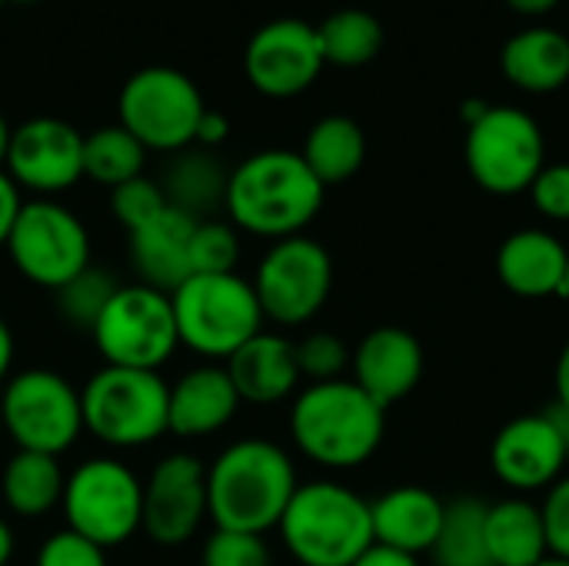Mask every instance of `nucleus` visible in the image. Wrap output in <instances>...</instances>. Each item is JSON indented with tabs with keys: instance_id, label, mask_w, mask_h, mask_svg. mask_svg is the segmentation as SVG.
Returning a JSON list of instances; mask_svg holds the SVG:
<instances>
[{
	"instance_id": "nucleus-1",
	"label": "nucleus",
	"mask_w": 569,
	"mask_h": 566,
	"mask_svg": "<svg viewBox=\"0 0 569 566\" xmlns=\"http://www.w3.org/2000/svg\"><path fill=\"white\" fill-rule=\"evenodd\" d=\"M327 187L293 150H260L230 170L223 210L243 234L287 240L303 234L320 214Z\"/></svg>"
},
{
	"instance_id": "nucleus-2",
	"label": "nucleus",
	"mask_w": 569,
	"mask_h": 566,
	"mask_svg": "<svg viewBox=\"0 0 569 566\" xmlns=\"http://www.w3.org/2000/svg\"><path fill=\"white\" fill-rule=\"evenodd\" d=\"M300 487L290 454L270 440H237L207 467V517L217 530H277Z\"/></svg>"
},
{
	"instance_id": "nucleus-3",
	"label": "nucleus",
	"mask_w": 569,
	"mask_h": 566,
	"mask_svg": "<svg viewBox=\"0 0 569 566\" xmlns=\"http://www.w3.org/2000/svg\"><path fill=\"white\" fill-rule=\"evenodd\" d=\"M290 437L297 450L327 467H363L387 437V410L353 380L307 384L290 407Z\"/></svg>"
},
{
	"instance_id": "nucleus-4",
	"label": "nucleus",
	"mask_w": 569,
	"mask_h": 566,
	"mask_svg": "<svg viewBox=\"0 0 569 566\" xmlns=\"http://www.w3.org/2000/svg\"><path fill=\"white\" fill-rule=\"evenodd\" d=\"M277 530L300 566H353L373 547L370 500L333 480L300 484Z\"/></svg>"
},
{
	"instance_id": "nucleus-5",
	"label": "nucleus",
	"mask_w": 569,
	"mask_h": 566,
	"mask_svg": "<svg viewBox=\"0 0 569 566\" xmlns=\"http://www.w3.org/2000/svg\"><path fill=\"white\" fill-rule=\"evenodd\" d=\"M170 307L180 344L210 364H227L267 324L253 284L240 274H190L170 294Z\"/></svg>"
},
{
	"instance_id": "nucleus-6",
	"label": "nucleus",
	"mask_w": 569,
	"mask_h": 566,
	"mask_svg": "<svg viewBox=\"0 0 569 566\" xmlns=\"http://www.w3.org/2000/svg\"><path fill=\"white\" fill-rule=\"evenodd\" d=\"M170 387L153 370L103 367L80 390L83 430L107 447L133 450L167 434Z\"/></svg>"
},
{
	"instance_id": "nucleus-7",
	"label": "nucleus",
	"mask_w": 569,
	"mask_h": 566,
	"mask_svg": "<svg viewBox=\"0 0 569 566\" xmlns=\"http://www.w3.org/2000/svg\"><path fill=\"white\" fill-rule=\"evenodd\" d=\"M463 160L473 183L493 197L527 193L547 167V137L540 123L510 103H490L467 127Z\"/></svg>"
},
{
	"instance_id": "nucleus-8",
	"label": "nucleus",
	"mask_w": 569,
	"mask_h": 566,
	"mask_svg": "<svg viewBox=\"0 0 569 566\" xmlns=\"http://www.w3.org/2000/svg\"><path fill=\"white\" fill-rule=\"evenodd\" d=\"M207 103L197 83L177 67H140L127 77L117 97V123L147 150L180 153L193 147L197 123Z\"/></svg>"
},
{
	"instance_id": "nucleus-9",
	"label": "nucleus",
	"mask_w": 569,
	"mask_h": 566,
	"mask_svg": "<svg viewBox=\"0 0 569 566\" xmlns=\"http://www.w3.org/2000/svg\"><path fill=\"white\" fill-rule=\"evenodd\" d=\"M90 337L107 367L160 374V367L180 347L170 294L153 290L147 284L117 287V294L97 317Z\"/></svg>"
},
{
	"instance_id": "nucleus-10",
	"label": "nucleus",
	"mask_w": 569,
	"mask_h": 566,
	"mask_svg": "<svg viewBox=\"0 0 569 566\" xmlns=\"http://www.w3.org/2000/svg\"><path fill=\"white\" fill-rule=\"evenodd\" d=\"M67 530L110 550L127 544L143 520V480L113 457L83 460L67 474L60 497Z\"/></svg>"
},
{
	"instance_id": "nucleus-11",
	"label": "nucleus",
	"mask_w": 569,
	"mask_h": 566,
	"mask_svg": "<svg viewBox=\"0 0 569 566\" xmlns=\"http://www.w3.org/2000/svg\"><path fill=\"white\" fill-rule=\"evenodd\" d=\"M0 420L20 450L60 457L83 434L80 390L57 370H20L3 384Z\"/></svg>"
},
{
	"instance_id": "nucleus-12",
	"label": "nucleus",
	"mask_w": 569,
	"mask_h": 566,
	"mask_svg": "<svg viewBox=\"0 0 569 566\" xmlns=\"http://www.w3.org/2000/svg\"><path fill=\"white\" fill-rule=\"evenodd\" d=\"M7 254L23 280L43 290H60L90 267V234L70 207L50 197H33L23 200L10 227Z\"/></svg>"
},
{
	"instance_id": "nucleus-13",
	"label": "nucleus",
	"mask_w": 569,
	"mask_h": 566,
	"mask_svg": "<svg viewBox=\"0 0 569 566\" xmlns=\"http://www.w3.org/2000/svg\"><path fill=\"white\" fill-rule=\"evenodd\" d=\"M250 284L263 320L277 327H300L327 307L333 290V260L323 244L297 234L277 240L260 257Z\"/></svg>"
},
{
	"instance_id": "nucleus-14",
	"label": "nucleus",
	"mask_w": 569,
	"mask_h": 566,
	"mask_svg": "<svg viewBox=\"0 0 569 566\" xmlns=\"http://www.w3.org/2000/svg\"><path fill=\"white\" fill-rule=\"evenodd\" d=\"M569 460V417L553 407L503 424L490 444V467L513 494L550 490Z\"/></svg>"
},
{
	"instance_id": "nucleus-15",
	"label": "nucleus",
	"mask_w": 569,
	"mask_h": 566,
	"mask_svg": "<svg viewBox=\"0 0 569 566\" xmlns=\"http://www.w3.org/2000/svg\"><path fill=\"white\" fill-rule=\"evenodd\" d=\"M327 60L320 50L317 27L300 17H277L263 23L247 50H243V70L253 90L273 100H290L313 87V80L323 73Z\"/></svg>"
},
{
	"instance_id": "nucleus-16",
	"label": "nucleus",
	"mask_w": 569,
	"mask_h": 566,
	"mask_svg": "<svg viewBox=\"0 0 569 566\" xmlns=\"http://www.w3.org/2000/svg\"><path fill=\"white\" fill-rule=\"evenodd\" d=\"M7 177L37 197H57L83 177V133L60 117H30L10 133Z\"/></svg>"
},
{
	"instance_id": "nucleus-17",
	"label": "nucleus",
	"mask_w": 569,
	"mask_h": 566,
	"mask_svg": "<svg viewBox=\"0 0 569 566\" xmlns=\"http://www.w3.org/2000/svg\"><path fill=\"white\" fill-rule=\"evenodd\" d=\"M207 520V467L190 454L163 457L143 484L140 530L160 547L187 544Z\"/></svg>"
},
{
	"instance_id": "nucleus-18",
	"label": "nucleus",
	"mask_w": 569,
	"mask_h": 566,
	"mask_svg": "<svg viewBox=\"0 0 569 566\" xmlns=\"http://www.w3.org/2000/svg\"><path fill=\"white\" fill-rule=\"evenodd\" d=\"M423 344L403 330V327H377L370 330L350 357V370H353V384L377 400L383 410H390L393 404H400L403 397H410L420 380H423Z\"/></svg>"
},
{
	"instance_id": "nucleus-19",
	"label": "nucleus",
	"mask_w": 569,
	"mask_h": 566,
	"mask_svg": "<svg viewBox=\"0 0 569 566\" xmlns=\"http://www.w3.org/2000/svg\"><path fill=\"white\" fill-rule=\"evenodd\" d=\"M569 247L540 227L513 230L500 250H497V277L500 284L523 297V300H543L560 297L567 280Z\"/></svg>"
},
{
	"instance_id": "nucleus-20",
	"label": "nucleus",
	"mask_w": 569,
	"mask_h": 566,
	"mask_svg": "<svg viewBox=\"0 0 569 566\" xmlns=\"http://www.w3.org/2000/svg\"><path fill=\"white\" fill-rule=\"evenodd\" d=\"M443 510L447 500H440L430 487H417V484L393 487L370 504L373 544L410 557H423L433 550L440 537Z\"/></svg>"
},
{
	"instance_id": "nucleus-21",
	"label": "nucleus",
	"mask_w": 569,
	"mask_h": 566,
	"mask_svg": "<svg viewBox=\"0 0 569 566\" xmlns=\"http://www.w3.org/2000/svg\"><path fill=\"white\" fill-rule=\"evenodd\" d=\"M227 377L240 404H253V407L283 404L300 387L293 340H287L283 334L260 330L227 360Z\"/></svg>"
},
{
	"instance_id": "nucleus-22",
	"label": "nucleus",
	"mask_w": 569,
	"mask_h": 566,
	"mask_svg": "<svg viewBox=\"0 0 569 566\" xmlns=\"http://www.w3.org/2000/svg\"><path fill=\"white\" fill-rule=\"evenodd\" d=\"M240 410V397L227 377V367L203 364L197 370H187L170 387L167 404V434L183 440H200L217 430H223Z\"/></svg>"
},
{
	"instance_id": "nucleus-23",
	"label": "nucleus",
	"mask_w": 569,
	"mask_h": 566,
	"mask_svg": "<svg viewBox=\"0 0 569 566\" xmlns=\"http://www.w3.org/2000/svg\"><path fill=\"white\" fill-rule=\"evenodd\" d=\"M197 220L167 203L150 224L130 234V264L140 284L173 294L190 277V237Z\"/></svg>"
},
{
	"instance_id": "nucleus-24",
	"label": "nucleus",
	"mask_w": 569,
	"mask_h": 566,
	"mask_svg": "<svg viewBox=\"0 0 569 566\" xmlns=\"http://www.w3.org/2000/svg\"><path fill=\"white\" fill-rule=\"evenodd\" d=\"M500 67L517 90L553 93L569 83V37L547 23L523 27L503 43Z\"/></svg>"
},
{
	"instance_id": "nucleus-25",
	"label": "nucleus",
	"mask_w": 569,
	"mask_h": 566,
	"mask_svg": "<svg viewBox=\"0 0 569 566\" xmlns=\"http://www.w3.org/2000/svg\"><path fill=\"white\" fill-rule=\"evenodd\" d=\"M487 550L493 566H537L550 557L540 507L523 497L487 504Z\"/></svg>"
},
{
	"instance_id": "nucleus-26",
	"label": "nucleus",
	"mask_w": 569,
	"mask_h": 566,
	"mask_svg": "<svg viewBox=\"0 0 569 566\" xmlns=\"http://www.w3.org/2000/svg\"><path fill=\"white\" fill-rule=\"evenodd\" d=\"M303 163L313 170V177L323 187L347 183L367 160V133L363 127L347 113L320 117L300 150Z\"/></svg>"
},
{
	"instance_id": "nucleus-27",
	"label": "nucleus",
	"mask_w": 569,
	"mask_h": 566,
	"mask_svg": "<svg viewBox=\"0 0 569 566\" xmlns=\"http://www.w3.org/2000/svg\"><path fill=\"white\" fill-rule=\"evenodd\" d=\"M227 180L230 170L203 147H187L173 153V163L163 177V197L170 207L190 214L193 220H203L227 200Z\"/></svg>"
},
{
	"instance_id": "nucleus-28",
	"label": "nucleus",
	"mask_w": 569,
	"mask_h": 566,
	"mask_svg": "<svg viewBox=\"0 0 569 566\" xmlns=\"http://www.w3.org/2000/svg\"><path fill=\"white\" fill-rule=\"evenodd\" d=\"M63 484H67V474L57 457L17 450L3 467L0 494L10 514L37 520V517H47L60 504Z\"/></svg>"
},
{
	"instance_id": "nucleus-29",
	"label": "nucleus",
	"mask_w": 569,
	"mask_h": 566,
	"mask_svg": "<svg viewBox=\"0 0 569 566\" xmlns=\"http://www.w3.org/2000/svg\"><path fill=\"white\" fill-rule=\"evenodd\" d=\"M433 566H493L487 550V500H447L440 537L430 550Z\"/></svg>"
},
{
	"instance_id": "nucleus-30",
	"label": "nucleus",
	"mask_w": 569,
	"mask_h": 566,
	"mask_svg": "<svg viewBox=\"0 0 569 566\" xmlns=\"http://www.w3.org/2000/svg\"><path fill=\"white\" fill-rule=\"evenodd\" d=\"M317 37H320L323 60L333 67H363L383 50V40H387L383 23L370 10H360V7L333 10L317 27Z\"/></svg>"
},
{
	"instance_id": "nucleus-31",
	"label": "nucleus",
	"mask_w": 569,
	"mask_h": 566,
	"mask_svg": "<svg viewBox=\"0 0 569 566\" xmlns=\"http://www.w3.org/2000/svg\"><path fill=\"white\" fill-rule=\"evenodd\" d=\"M143 163H147V147L120 123L97 127L93 133L83 137V177H90L100 187L113 190L140 177Z\"/></svg>"
},
{
	"instance_id": "nucleus-32",
	"label": "nucleus",
	"mask_w": 569,
	"mask_h": 566,
	"mask_svg": "<svg viewBox=\"0 0 569 566\" xmlns=\"http://www.w3.org/2000/svg\"><path fill=\"white\" fill-rule=\"evenodd\" d=\"M117 287L120 284L107 270H100V267L90 264L83 274H77L73 280H67L60 290H53L57 294V310H60V317L70 327L93 330L97 317L103 314V307L110 304V297L117 294Z\"/></svg>"
},
{
	"instance_id": "nucleus-33",
	"label": "nucleus",
	"mask_w": 569,
	"mask_h": 566,
	"mask_svg": "<svg viewBox=\"0 0 569 566\" xmlns=\"http://www.w3.org/2000/svg\"><path fill=\"white\" fill-rule=\"evenodd\" d=\"M240 234L230 220H197L190 237V274H237Z\"/></svg>"
},
{
	"instance_id": "nucleus-34",
	"label": "nucleus",
	"mask_w": 569,
	"mask_h": 566,
	"mask_svg": "<svg viewBox=\"0 0 569 566\" xmlns=\"http://www.w3.org/2000/svg\"><path fill=\"white\" fill-rule=\"evenodd\" d=\"M297 350V367H300V380L310 384H327V380H343V374L350 370V357L353 350L327 330L307 334L300 344H293Z\"/></svg>"
},
{
	"instance_id": "nucleus-35",
	"label": "nucleus",
	"mask_w": 569,
	"mask_h": 566,
	"mask_svg": "<svg viewBox=\"0 0 569 566\" xmlns=\"http://www.w3.org/2000/svg\"><path fill=\"white\" fill-rule=\"evenodd\" d=\"M110 210H113L117 224L127 234H133L143 224H150L160 210H167V197H163V187L157 180L140 173V177L110 190Z\"/></svg>"
},
{
	"instance_id": "nucleus-36",
	"label": "nucleus",
	"mask_w": 569,
	"mask_h": 566,
	"mask_svg": "<svg viewBox=\"0 0 569 566\" xmlns=\"http://www.w3.org/2000/svg\"><path fill=\"white\" fill-rule=\"evenodd\" d=\"M270 547L257 534L213 530L200 550V566H270Z\"/></svg>"
},
{
	"instance_id": "nucleus-37",
	"label": "nucleus",
	"mask_w": 569,
	"mask_h": 566,
	"mask_svg": "<svg viewBox=\"0 0 569 566\" xmlns=\"http://www.w3.org/2000/svg\"><path fill=\"white\" fill-rule=\"evenodd\" d=\"M527 193L540 217L569 224V163H547Z\"/></svg>"
},
{
	"instance_id": "nucleus-38",
	"label": "nucleus",
	"mask_w": 569,
	"mask_h": 566,
	"mask_svg": "<svg viewBox=\"0 0 569 566\" xmlns=\"http://www.w3.org/2000/svg\"><path fill=\"white\" fill-rule=\"evenodd\" d=\"M33 566H107V550L73 530H60L40 544Z\"/></svg>"
},
{
	"instance_id": "nucleus-39",
	"label": "nucleus",
	"mask_w": 569,
	"mask_h": 566,
	"mask_svg": "<svg viewBox=\"0 0 569 566\" xmlns=\"http://www.w3.org/2000/svg\"><path fill=\"white\" fill-rule=\"evenodd\" d=\"M543 517V534H547V550L550 557L569 560V474H563L543 497L540 504Z\"/></svg>"
},
{
	"instance_id": "nucleus-40",
	"label": "nucleus",
	"mask_w": 569,
	"mask_h": 566,
	"mask_svg": "<svg viewBox=\"0 0 569 566\" xmlns=\"http://www.w3.org/2000/svg\"><path fill=\"white\" fill-rule=\"evenodd\" d=\"M23 200H20V187L7 177V170H0V247H7L10 227L20 214Z\"/></svg>"
},
{
	"instance_id": "nucleus-41",
	"label": "nucleus",
	"mask_w": 569,
	"mask_h": 566,
	"mask_svg": "<svg viewBox=\"0 0 569 566\" xmlns=\"http://www.w3.org/2000/svg\"><path fill=\"white\" fill-rule=\"evenodd\" d=\"M230 137V120L220 113V110H203L200 123H197V137H193V147H220L223 140Z\"/></svg>"
},
{
	"instance_id": "nucleus-42",
	"label": "nucleus",
	"mask_w": 569,
	"mask_h": 566,
	"mask_svg": "<svg viewBox=\"0 0 569 566\" xmlns=\"http://www.w3.org/2000/svg\"><path fill=\"white\" fill-rule=\"evenodd\" d=\"M353 566H423L420 557H410V554H400V550H390V547H380L373 544L360 560Z\"/></svg>"
},
{
	"instance_id": "nucleus-43",
	"label": "nucleus",
	"mask_w": 569,
	"mask_h": 566,
	"mask_svg": "<svg viewBox=\"0 0 569 566\" xmlns=\"http://www.w3.org/2000/svg\"><path fill=\"white\" fill-rule=\"evenodd\" d=\"M553 387H557V407L569 417V340L563 344L560 357H557V377H553Z\"/></svg>"
},
{
	"instance_id": "nucleus-44",
	"label": "nucleus",
	"mask_w": 569,
	"mask_h": 566,
	"mask_svg": "<svg viewBox=\"0 0 569 566\" xmlns=\"http://www.w3.org/2000/svg\"><path fill=\"white\" fill-rule=\"evenodd\" d=\"M10 367H13V334L7 320L0 317V384L10 380Z\"/></svg>"
},
{
	"instance_id": "nucleus-45",
	"label": "nucleus",
	"mask_w": 569,
	"mask_h": 566,
	"mask_svg": "<svg viewBox=\"0 0 569 566\" xmlns=\"http://www.w3.org/2000/svg\"><path fill=\"white\" fill-rule=\"evenodd\" d=\"M560 0H507L510 10L523 13V17H540V13H550Z\"/></svg>"
},
{
	"instance_id": "nucleus-46",
	"label": "nucleus",
	"mask_w": 569,
	"mask_h": 566,
	"mask_svg": "<svg viewBox=\"0 0 569 566\" xmlns=\"http://www.w3.org/2000/svg\"><path fill=\"white\" fill-rule=\"evenodd\" d=\"M10 557H13V530H10V524L0 517V566L10 564Z\"/></svg>"
},
{
	"instance_id": "nucleus-47",
	"label": "nucleus",
	"mask_w": 569,
	"mask_h": 566,
	"mask_svg": "<svg viewBox=\"0 0 569 566\" xmlns=\"http://www.w3.org/2000/svg\"><path fill=\"white\" fill-rule=\"evenodd\" d=\"M10 133H13V127L7 123V117L0 113V170H3V163H7V150H10Z\"/></svg>"
},
{
	"instance_id": "nucleus-48",
	"label": "nucleus",
	"mask_w": 569,
	"mask_h": 566,
	"mask_svg": "<svg viewBox=\"0 0 569 566\" xmlns=\"http://www.w3.org/2000/svg\"><path fill=\"white\" fill-rule=\"evenodd\" d=\"M537 566H569V560H560V557H547V560H540Z\"/></svg>"
},
{
	"instance_id": "nucleus-49",
	"label": "nucleus",
	"mask_w": 569,
	"mask_h": 566,
	"mask_svg": "<svg viewBox=\"0 0 569 566\" xmlns=\"http://www.w3.org/2000/svg\"><path fill=\"white\" fill-rule=\"evenodd\" d=\"M563 300H569V264H567V280H563V294H560Z\"/></svg>"
},
{
	"instance_id": "nucleus-50",
	"label": "nucleus",
	"mask_w": 569,
	"mask_h": 566,
	"mask_svg": "<svg viewBox=\"0 0 569 566\" xmlns=\"http://www.w3.org/2000/svg\"><path fill=\"white\" fill-rule=\"evenodd\" d=\"M7 3H37V0H7Z\"/></svg>"
},
{
	"instance_id": "nucleus-51",
	"label": "nucleus",
	"mask_w": 569,
	"mask_h": 566,
	"mask_svg": "<svg viewBox=\"0 0 569 566\" xmlns=\"http://www.w3.org/2000/svg\"><path fill=\"white\" fill-rule=\"evenodd\" d=\"M3 3H7V0H0V7H3Z\"/></svg>"
}]
</instances>
